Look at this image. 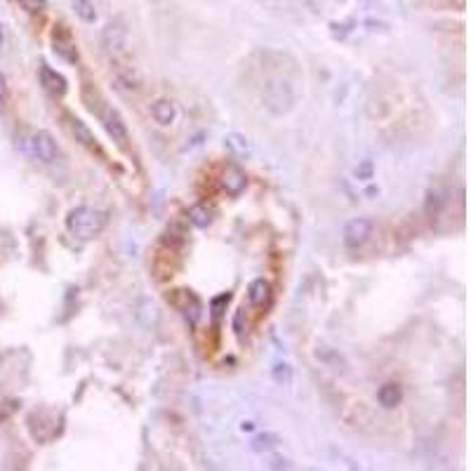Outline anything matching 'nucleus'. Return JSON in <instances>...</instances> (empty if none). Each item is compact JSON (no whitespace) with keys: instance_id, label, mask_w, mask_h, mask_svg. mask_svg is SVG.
<instances>
[{"instance_id":"18","label":"nucleus","mask_w":471,"mask_h":471,"mask_svg":"<svg viewBox=\"0 0 471 471\" xmlns=\"http://www.w3.org/2000/svg\"><path fill=\"white\" fill-rule=\"evenodd\" d=\"M17 3H19L26 12H31V15H35V12H43V10H45L47 0H17Z\"/></svg>"},{"instance_id":"20","label":"nucleus","mask_w":471,"mask_h":471,"mask_svg":"<svg viewBox=\"0 0 471 471\" xmlns=\"http://www.w3.org/2000/svg\"><path fill=\"white\" fill-rule=\"evenodd\" d=\"M274 377L279 379V382H283V377H286V384H288L290 382V367L288 365H276Z\"/></svg>"},{"instance_id":"7","label":"nucleus","mask_w":471,"mask_h":471,"mask_svg":"<svg viewBox=\"0 0 471 471\" xmlns=\"http://www.w3.org/2000/svg\"><path fill=\"white\" fill-rule=\"evenodd\" d=\"M167 301H172L186 318H191V323H196L198 316H201V299H198L191 290H174L172 297L167 295Z\"/></svg>"},{"instance_id":"12","label":"nucleus","mask_w":471,"mask_h":471,"mask_svg":"<svg viewBox=\"0 0 471 471\" xmlns=\"http://www.w3.org/2000/svg\"><path fill=\"white\" fill-rule=\"evenodd\" d=\"M247 299H250L252 306H267L271 301V286L264 279H255L247 288Z\"/></svg>"},{"instance_id":"13","label":"nucleus","mask_w":471,"mask_h":471,"mask_svg":"<svg viewBox=\"0 0 471 471\" xmlns=\"http://www.w3.org/2000/svg\"><path fill=\"white\" fill-rule=\"evenodd\" d=\"M377 401H379V406H382L384 410H394L396 406H401V401H403V389H401L398 384H394V382L379 386Z\"/></svg>"},{"instance_id":"11","label":"nucleus","mask_w":471,"mask_h":471,"mask_svg":"<svg viewBox=\"0 0 471 471\" xmlns=\"http://www.w3.org/2000/svg\"><path fill=\"white\" fill-rule=\"evenodd\" d=\"M69 128H71V135L76 137V142H81L83 147L90 149V151H99V144H97V137L92 135V130H90L88 125L83 123L81 118L69 116Z\"/></svg>"},{"instance_id":"10","label":"nucleus","mask_w":471,"mask_h":471,"mask_svg":"<svg viewBox=\"0 0 471 471\" xmlns=\"http://www.w3.org/2000/svg\"><path fill=\"white\" fill-rule=\"evenodd\" d=\"M151 116L158 125L163 128H167V125H172L174 120H177V104H174L172 99H158L151 104Z\"/></svg>"},{"instance_id":"22","label":"nucleus","mask_w":471,"mask_h":471,"mask_svg":"<svg viewBox=\"0 0 471 471\" xmlns=\"http://www.w3.org/2000/svg\"><path fill=\"white\" fill-rule=\"evenodd\" d=\"M240 429H243V431H252V429H255V424H252V422H243V424H240Z\"/></svg>"},{"instance_id":"6","label":"nucleus","mask_w":471,"mask_h":471,"mask_svg":"<svg viewBox=\"0 0 471 471\" xmlns=\"http://www.w3.org/2000/svg\"><path fill=\"white\" fill-rule=\"evenodd\" d=\"M52 45H54V52L59 54V57H64L66 62H78V50H76V40L71 31L66 26H54L52 31Z\"/></svg>"},{"instance_id":"1","label":"nucleus","mask_w":471,"mask_h":471,"mask_svg":"<svg viewBox=\"0 0 471 471\" xmlns=\"http://www.w3.org/2000/svg\"><path fill=\"white\" fill-rule=\"evenodd\" d=\"M106 226V213L88 205H78L66 215V229L78 240H92L97 238Z\"/></svg>"},{"instance_id":"21","label":"nucleus","mask_w":471,"mask_h":471,"mask_svg":"<svg viewBox=\"0 0 471 471\" xmlns=\"http://www.w3.org/2000/svg\"><path fill=\"white\" fill-rule=\"evenodd\" d=\"M5 97H8V83H5V76L0 74V104L5 101Z\"/></svg>"},{"instance_id":"2","label":"nucleus","mask_w":471,"mask_h":471,"mask_svg":"<svg viewBox=\"0 0 471 471\" xmlns=\"http://www.w3.org/2000/svg\"><path fill=\"white\" fill-rule=\"evenodd\" d=\"M28 147H31V154H33L40 163H54V160L59 158V147H57L54 137H52L47 130L33 132V135H31V142H28Z\"/></svg>"},{"instance_id":"9","label":"nucleus","mask_w":471,"mask_h":471,"mask_svg":"<svg viewBox=\"0 0 471 471\" xmlns=\"http://www.w3.org/2000/svg\"><path fill=\"white\" fill-rule=\"evenodd\" d=\"M40 85H43L45 92H50L52 97H64L66 90H69L66 78L59 74V71H54L52 66H47V64L40 66Z\"/></svg>"},{"instance_id":"19","label":"nucleus","mask_w":471,"mask_h":471,"mask_svg":"<svg viewBox=\"0 0 471 471\" xmlns=\"http://www.w3.org/2000/svg\"><path fill=\"white\" fill-rule=\"evenodd\" d=\"M356 174H358L361 179H370V177H372V163H370V160H365L363 165H361L358 170H356Z\"/></svg>"},{"instance_id":"4","label":"nucleus","mask_w":471,"mask_h":471,"mask_svg":"<svg viewBox=\"0 0 471 471\" xmlns=\"http://www.w3.org/2000/svg\"><path fill=\"white\" fill-rule=\"evenodd\" d=\"M370 236H372V222L365 220V217H358V220H352L344 226V245L356 250V247L367 243Z\"/></svg>"},{"instance_id":"17","label":"nucleus","mask_w":471,"mask_h":471,"mask_svg":"<svg viewBox=\"0 0 471 471\" xmlns=\"http://www.w3.org/2000/svg\"><path fill=\"white\" fill-rule=\"evenodd\" d=\"M276 445H279V436H276V433H259V436L252 438L250 448L255 452H269L274 450Z\"/></svg>"},{"instance_id":"15","label":"nucleus","mask_w":471,"mask_h":471,"mask_svg":"<svg viewBox=\"0 0 471 471\" xmlns=\"http://www.w3.org/2000/svg\"><path fill=\"white\" fill-rule=\"evenodd\" d=\"M224 144L229 151H233L236 156H250V144L243 135H238V132H229L224 137Z\"/></svg>"},{"instance_id":"23","label":"nucleus","mask_w":471,"mask_h":471,"mask_svg":"<svg viewBox=\"0 0 471 471\" xmlns=\"http://www.w3.org/2000/svg\"><path fill=\"white\" fill-rule=\"evenodd\" d=\"M0 45H3V31H0Z\"/></svg>"},{"instance_id":"3","label":"nucleus","mask_w":471,"mask_h":471,"mask_svg":"<svg viewBox=\"0 0 471 471\" xmlns=\"http://www.w3.org/2000/svg\"><path fill=\"white\" fill-rule=\"evenodd\" d=\"M101 123H104V128H106V132H108V137H111V140L116 142L120 149L128 147V142H130L128 125H125L123 116H120L116 108H106L104 116H101Z\"/></svg>"},{"instance_id":"14","label":"nucleus","mask_w":471,"mask_h":471,"mask_svg":"<svg viewBox=\"0 0 471 471\" xmlns=\"http://www.w3.org/2000/svg\"><path fill=\"white\" fill-rule=\"evenodd\" d=\"M213 220H215V210L210 208L208 203H196V205H191V208H189V222H191V224L205 229V226L213 224Z\"/></svg>"},{"instance_id":"8","label":"nucleus","mask_w":471,"mask_h":471,"mask_svg":"<svg viewBox=\"0 0 471 471\" xmlns=\"http://www.w3.org/2000/svg\"><path fill=\"white\" fill-rule=\"evenodd\" d=\"M245 186H247L245 172L240 170L238 165H233V163L231 165H226L224 174H222V189H224L231 198H238L240 193L245 191Z\"/></svg>"},{"instance_id":"16","label":"nucleus","mask_w":471,"mask_h":471,"mask_svg":"<svg viewBox=\"0 0 471 471\" xmlns=\"http://www.w3.org/2000/svg\"><path fill=\"white\" fill-rule=\"evenodd\" d=\"M74 10H76L78 19H83L85 24L97 22V8H94L92 0H74Z\"/></svg>"},{"instance_id":"5","label":"nucleus","mask_w":471,"mask_h":471,"mask_svg":"<svg viewBox=\"0 0 471 471\" xmlns=\"http://www.w3.org/2000/svg\"><path fill=\"white\" fill-rule=\"evenodd\" d=\"M101 45H104L106 52H111V54L125 52V47H128V28L123 26V22L106 24L104 33H101Z\"/></svg>"}]
</instances>
